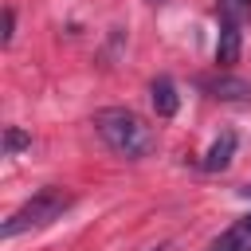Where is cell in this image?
<instances>
[{
    "mask_svg": "<svg viewBox=\"0 0 251 251\" xmlns=\"http://www.w3.org/2000/svg\"><path fill=\"white\" fill-rule=\"evenodd\" d=\"M12 35H16V12L4 8V43H12Z\"/></svg>",
    "mask_w": 251,
    "mask_h": 251,
    "instance_id": "cell-10",
    "label": "cell"
},
{
    "mask_svg": "<svg viewBox=\"0 0 251 251\" xmlns=\"http://www.w3.org/2000/svg\"><path fill=\"white\" fill-rule=\"evenodd\" d=\"M145 4H165V0H145Z\"/></svg>",
    "mask_w": 251,
    "mask_h": 251,
    "instance_id": "cell-12",
    "label": "cell"
},
{
    "mask_svg": "<svg viewBox=\"0 0 251 251\" xmlns=\"http://www.w3.org/2000/svg\"><path fill=\"white\" fill-rule=\"evenodd\" d=\"M200 90H208L220 102H251V82H243L235 75H208V78H200Z\"/></svg>",
    "mask_w": 251,
    "mask_h": 251,
    "instance_id": "cell-3",
    "label": "cell"
},
{
    "mask_svg": "<svg viewBox=\"0 0 251 251\" xmlns=\"http://www.w3.org/2000/svg\"><path fill=\"white\" fill-rule=\"evenodd\" d=\"M239 47H243V39H239V24H224V20H220V39H216V67H231V63L239 59Z\"/></svg>",
    "mask_w": 251,
    "mask_h": 251,
    "instance_id": "cell-7",
    "label": "cell"
},
{
    "mask_svg": "<svg viewBox=\"0 0 251 251\" xmlns=\"http://www.w3.org/2000/svg\"><path fill=\"white\" fill-rule=\"evenodd\" d=\"M149 251H169V243H157V247H149Z\"/></svg>",
    "mask_w": 251,
    "mask_h": 251,
    "instance_id": "cell-11",
    "label": "cell"
},
{
    "mask_svg": "<svg viewBox=\"0 0 251 251\" xmlns=\"http://www.w3.org/2000/svg\"><path fill=\"white\" fill-rule=\"evenodd\" d=\"M94 129L126 161H145L157 149V129L141 114H133L129 106H106V110H98L94 114Z\"/></svg>",
    "mask_w": 251,
    "mask_h": 251,
    "instance_id": "cell-1",
    "label": "cell"
},
{
    "mask_svg": "<svg viewBox=\"0 0 251 251\" xmlns=\"http://www.w3.org/2000/svg\"><path fill=\"white\" fill-rule=\"evenodd\" d=\"M27 145H31V137H27L20 126H8V129H4V157H16V153L27 149Z\"/></svg>",
    "mask_w": 251,
    "mask_h": 251,
    "instance_id": "cell-9",
    "label": "cell"
},
{
    "mask_svg": "<svg viewBox=\"0 0 251 251\" xmlns=\"http://www.w3.org/2000/svg\"><path fill=\"white\" fill-rule=\"evenodd\" d=\"M149 102H153V110H157V118H173V114H176V106H180V94H176V82H173L169 75H157V78L149 82Z\"/></svg>",
    "mask_w": 251,
    "mask_h": 251,
    "instance_id": "cell-5",
    "label": "cell"
},
{
    "mask_svg": "<svg viewBox=\"0 0 251 251\" xmlns=\"http://www.w3.org/2000/svg\"><path fill=\"white\" fill-rule=\"evenodd\" d=\"M75 204V196L71 192H63V188H39L31 200H24L4 224H0V235L4 239H16V235H24V231H35V227H47V224H55L67 208Z\"/></svg>",
    "mask_w": 251,
    "mask_h": 251,
    "instance_id": "cell-2",
    "label": "cell"
},
{
    "mask_svg": "<svg viewBox=\"0 0 251 251\" xmlns=\"http://www.w3.org/2000/svg\"><path fill=\"white\" fill-rule=\"evenodd\" d=\"M235 145H239V137H235L231 129H224V133L208 145V153L200 157V169H204V173H224V169L231 165V157H235Z\"/></svg>",
    "mask_w": 251,
    "mask_h": 251,
    "instance_id": "cell-4",
    "label": "cell"
},
{
    "mask_svg": "<svg viewBox=\"0 0 251 251\" xmlns=\"http://www.w3.org/2000/svg\"><path fill=\"white\" fill-rule=\"evenodd\" d=\"M216 12L224 24H243V20H251V0H220Z\"/></svg>",
    "mask_w": 251,
    "mask_h": 251,
    "instance_id": "cell-8",
    "label": "cell"
},
{
    "mask_svg": "<svg viewBox=\"0 0 251 251\" xmlns=\"http://www.w3.org/2000/svg\"><path fill=\"white\" fill-rule=\"evenodd\" d=\"M208 251H251V212L239 216L224 235H216V243Z\"/></svg>",
    "mask_w": 251,
    "mask_h": 251,
    "instance_id": "cell-6",
    "label": "cell"
}]
</instances>
